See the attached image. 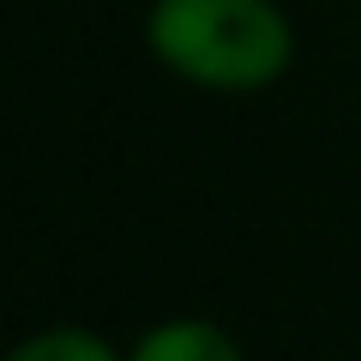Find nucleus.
I'll list each match as a JSON object with an SVG mask.
<instances>
[{
  "label": "nucleus",
  "mask_w": 361,
  "mask_h": 361,
  "mask_svg": "<svg viewBox=\"0 0 361 361\" xmlns=\"http://www.w3.org/2000/svg\"><path fill=\"white\" fill-rule=\"evenodd\" d=\"M6 361H127V349H115L90 325H49V331H30L25 343H13Z\"/></svg>",
  "instance_id": "3"
},
{
  "label": "nucleus",
  "mask_w": 361,
  "mask_h": 361,
  "mask_svg": "<svg viewBox=\"0 0 361 361\" xmlns=\"http://www.w3.org/2000/svg\"><path fill=\"white\" fill-rule=\"evenodd\" d=\"M127 361H247V349L217 319H163L133 337Z\"/></svg>",
  "instance_id": "2"
},
{
  "label": "nucleus",
  "mask_w": 361,
  "mask_h": 361,
  "mask_svg": "<svg viewBox=\"0 0 361 361\" xmlns=\"http://www.w3.org/2000/svg\"><path fill=\"white\" fill-rule=\"evenodd\" d=\"M145 49L193 90L259 97L295 66V18L283 0H151Z\"/></svg>",
  "instance_id": "1"
}]
</instances>
